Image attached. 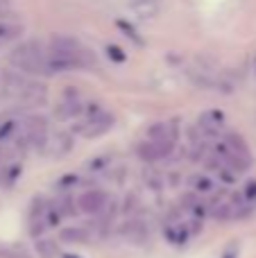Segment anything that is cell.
Here are the masks:
<instances>
[{
	"mask_svg": "<svg viewBox=\"0 0 256 258\" xmlns=\"http://www.w3.org/2000/svg\"><path fill=\"white\" fill-rule=\"evenodd\" d=\"M95 54L82 48L71 36H54L50 41V50H45V73H66V71H82L93 68Z\"/></svg>",
	"mask_w": 256,
	"mask_h": 258,
	"instance_id": "obj_1",
	"label": "cell"
},
{
	"mask_svg": "<svg viewBox=\"0 0 256 258\" xmlns=\"http://www.w3.org/2000/svg\"><path fill=\"white\" fill-rule=\"evenodd\" d=\"M9 63L23 73H45V50L36 41H25L16 45L9 54Z\"/></svg>",
	"mask_w": 256,
	"mask_h": 258,
	"instance_id": "obj_2",
	"label": "cell"
},
{
	"mask_svg": "<svg viewBox=\"0 0 256 258\" xmlns=\"http://www.w3.org/2000/svg\"><path fill=\"white\" fill-rule=\"evenodd\" d=\"M23 143L32 147H43L48 141V122L41 116H30L23 122Z\"/></svg>",
	"mask_w": 256,
	"mask_h": 258,
	"instance_id": "obj_3",
	"label": "cell"
},
{
	"mask_svg": "<svg viewBox=\"0 0 256 258\" xmlns=\"http://www.w3.org/2000/svg\"><path fill=\"white\" fill-rule=\"evenodd\" d=\"M113 125V116L109 111H102V109H98V111H93L89 118H86L84 122L80 125V132L84 134V136L93 138V136H102L104 132H107L109 127Z\"/></svg>",
	"mask_w": 256,
	"mask_h": 258,
	"instance_id": "obj_4",
	"label": "cell"
},
{
	"mask_svg": "<svg viewBox=\"0 0 256 258\" xmlns=\"http://www.w3.org/2000/svg\"><path fill=\"white\" fill-rule=\"evenodd\" d=\"M107 192L98 190V188H93V190H86L80 195V200H77V206H80L82 213H89V215H100L104 209H107Z\"/></svg>",
	"mask_w": 256,
	"mask_h": 258,
	"instance_id": "obj_5",
	"label": "cell"
},
{
	"mask_svg": "<svg viewBox=\"0 0 256 258\" xmlns=\"http://www.w3.org/2000/svg\"><path fill=\"white\" fill-rule=\"evenodd\" d=\"M172 147H175L172 141H148L139 145V156L145 161H159V159L170 156Z\"/></svg>",
	"mask_w": 256,
	"mask_h": 258,
	"instance_id": "obj_6",
	"label": "cell"
},
{
	"mask_svg": "<svg viewBox=\"0 0 256 258\" xmlns=\"http://www.w3.org/2000/svg\"><path fill=\"white\" fill-rule=\"evenodd\" d=\"M27 82L23 80L18 73H3V98L7 100H18V95L23 93Z\"/></svg>",
	"mask_w": 256,
	"mask_h": 258,
	"instance_id": "obj_7",
	"label": "cell"
},
{
	"mask_svg": "<svg viewBox=\"0 0 256 258\" xmlns=\"http://www.w3.org/2000/svg\"><path fill=\"white\" fill-rule=\"evenodd\" d=\"M18 102L25 104V107H36V104L45 102V86L43 84H34V82H27L23 93L18 95Z\"/></svg>",
	"mask_w": 256,
	"mask_h": 258,
	"instance_id": "obj_8",
	"label": "cell"
},
{
	"mask_svg": "<svg viewBox=\"0 0 256 258\" xmlns=\"http://www.w3.org/2000/svg\"><path fill=\"white\" fill-rule=\"evenodd\" d=\"M177 138V129L172 122H157L148 129V141H172Z\"/></svg>",
	"mask_w": 256,
	"mask_h": 258,
	"instance_id": "obj_9",
	"label": "cell"
},
{
	"mask_svg": "<svg viewBox=\"0 0 256 258\" xmlns=\"http://www.w3.org/2000/svg\"><path fill=\"white\" fill-rule=\"evenodd\" d=\"M222 145H225L231 154H236V156H240V159L249 161V147H247V143L238 136V134H227Z\"/></svg>",
	"mask_w": 256,
	"mask_h": 258,
	"instance_id": "obj_10",
	"label": "cell"
},
{
	"mask_svg": "<svg viewBox=\"0 0 256 258\" xmlns=\"http://www.w3.org/2000/svg\"><path fill=\"white\" fill-rule=\"evenodd\" d=\"M188 186L193 188V192H198V195H211V192L216 190L213 179L207 177V174H193V177L188 179Z\"/></svg>",
	"mask_w": 256,
	"mask_h": 258,
	"instance_id": "obj_11",
	"label": "cell"
},
{
	"mask_svg": "<svg viewBox=\"0 0 256 258\" xmlns=\"http://www.w3.org/2000/svg\"><path fill=\"white\" fill-rule=\"evenodd\" d=\"M222 122H225V116H222L220 111H207L200 116V127H202V132H207V134L218 132V129L222 127Z\"/></svg>",
	"mask_w": 256,
	"mask_h": 258,
	"instance_id": "obj_12",
	"label": "cell"
},
{
	"mask_svg": "<svg viewBox=\"0 0 256 258\" xmlns=\"http://www.w3.org/2000/svg\"><path fill=\"white\" fill-rule=\"evenodd\" d=\"M80 111H82V102H80V98H77V93H75V95H66V98H63V102L57 107L59 118L77 116Z\"/></svg>",
	"mask_w": 256,
	"mask_h": 258,
	"instance_id": "obj_13",
	"label": "cell"
},
{
	"mask_svg": "<svg viewBox=\"0 0 256 258\" xmlns=\"http://www.w3.org/2000/svg\"><path fill=\"white\" fill-rule=\"evenodd\" d=\"M18 177H21V163H16V161H9L0 168V183L3 186H14Z\"/></svg>",
	"mask_w": 256,
	"mask_h": 258,
	"instance_id": "obj_14",
	"label": "cell"
},
{
	"mask_svg": "<svg viewBox=\"0 0 256 258\" xmlns=\"http://www.w3.org/2000/svg\"><path fill=\"white\" fill-rule=\"evenodd\" d=\"M91 233L86 231L84 227H68V229H61V233H59V240L61 242H86L89 240Z\"/></svg>",
	"mask_w": 256,
	"mask_h": 258,
	"instance_id": "obj_15",
	"label": "cell"
},
{
	"mask_svg": "<svg viewBox=\"0 0 256 258\" xmlns=\"http://www.w3.org/2000/svg\"><path fill=\"white\" fill-rule=\"evenodd\" d=\"M166 238L170 242H175V245H181V242H186V238H188L186 224L184 222H170L166 227Z\"/></svg>",
	"mask_w": 256,
	"mask_h": 258,
	"instance_id": "obj_16",
	"label": "cell"
},
{
	"mask_svg": "<svg viewBox=\"0 0 256 258\" xmlns=\"http://www.w3.org/2000/svg\"><path fill=\"white\" fill-rule=\"evenodd\" d=\"M23 32L21 23H0V48H3L5 43H9V41H14L18 34Z\"/></svg>",
	"mask_w": 256,
	"mask_h": 258,
	"instance_id": "obj_17",
	"label": "cell"
},
{
	"mask_svg": "<svg viewBox=\"0 0 256 258\" xmlns=\"http://www.w3.org/2000/svg\"><path fill=\"white\" fill-rule=\"evenodd\" d=\"M122 233H125L127 238H132V240H143L145 236V229L141 222H136V220H132V222L125 224V229H122Z\"/></svg>",
	"mask_w": 256,
	"mask_h": 258,
	"instance_id": "obj_18",
	"label": "cell"
},
{
	"mask_svg": "<svg viewBox=\"0 0 256 258\" xmlns=\"http://www.w3.org/2000/svg\"><path fill=\"white\" fill-rule=\"evenodd\" d=\"M0 258H30V254L18 247H0Z\"/></svg>",
	"mask_w": 256,
	"mask_h": 258,
	"instance_id": "obj_19",
	"label": "cell"
},
{
	"mask_svg": "<svg viewBox=\"0 0 256 258\" xmlns=\"http://www.w3.org/2000/svg\"><path fill=\"white\" fill-rule=\"evenodd\" d=\"M240 197L245 200V204H252V202L256 200V181H247V183H245Z\"/></svg>",
	"mask_w": 256,
	"mask_h": 258,
	"instance_id": "obj_20",
	"label": "cell"
},
{
	"mask_svg": "<svg viewBox=\"0 0 256 258\" xmlns=\"http://www.w3.org/2000/svg\"><path fill=\"white\" fill-rule=\"evenodd\" d=\"M36 247H39V251H41V256H43V258H52L54 254H57V249H54V242H50V240H41Z\"/></svg>",
	"mask_w": 256,
	"mask_h": 258,
	"instance_id": "obj_21",
	"label": "cell"
},
{
	"mask_svg": "<svg viewBox=\"0 0 256 258\" xmlns=\"http://www.w3.org/2000/svg\"><path fill=\"white\" fill-rule=\"evenodd\" d=\"M107 52H109V57H113L116 61H125V54H122V50L116 48V45H109Z\"/></svg>",
	"mask_w": 256,
	"mask_h": 258,
	"instance_id": "obj_22",
	"label": "cell"
},
{
	"mask_svg": "<svg viewBox=\"0 0 256 258\" xmlns=\"http://www.w3.org/2000/svg\"><path fill=\"white\" fill-rule=\"evenodd\" d=\"M63 258H80V256H63Z\"/></svg>",
	"mask_w": 256,
	"mask_h": 258,
	"instance_id": "obj_23",
	"label": "cell"
}]
</instances>
